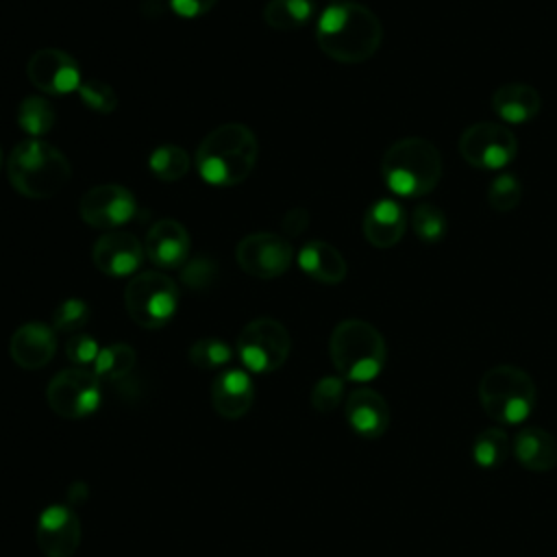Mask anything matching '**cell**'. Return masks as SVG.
I'll return each mask as SVG.
<instances>
[{
	"instance_id": "cell-1",
	"label": "cell",
	"mask_w": 557,
	"mask_h": 557,
	"mask_svg": "<svg viewBox=\"0 0 557 557\" xmlns=\"http://www.w3.org/2000/svg\"><path fill=\"white\" fill-rule=\"evenodd\" d=\"M315 41L329 59L355 65L374 57L383 41V26L366 4L339 0L320 13Z\"/></svg>"
},
{
	"instance_id": "cell-2",
	"label": "cell",
	"mask_w": 557,
	"mask_h": 557,
	"mask_svg": "<svg viewBox=\"0 0 557 557\" xmlns=\"http://www.w3.org/2000/svg\"><path fill=\"white\" fill-rule=\"evenodd\" d=\"M259 141L255 133L237 122L222 124L205 135L196 150V170L213 187L244 183L257 165Z\"/></svg>"
},
{
	"instance_id": "cell-3",
	"label": "cell",
	"mask_w": 557,
	"mask_h": 557,
	"mask_svg": "<svg viewBox=\"0 0 557 557\" xmlns=\"http://www.w3.org/2000/svg\"><path fill=\"white\" fill-rule=\"evenodd\" d=\"M442 165V154L433 141L424 137H403L385 150L381 176L392 194L422 198L437 187Z\"/></svg>"
},
{
	"instance_id": "cell-4",
	"label": "cell",
	"mask_w": 557,
	"mask_h": 557,
	"mask_svg": "<svg viewBox=\"0 0 557 557\" xmlns=\"http://www.w3.org/2000/svg\"><path fill=\"white\" fill-rule=\"evenodd\" d=\"M7 174L13 189L26 198L44 200L59 194L72 176L67 157L44 139L20 141L9 159Z\"/></svg>"
},
{
	"instance_id": "cell-5",
	"label": "cell",
	"mask_w": 557,
	"mask_h": 557,
	"mask_svg": "<svg viewBox=\"0 0 557 557\" xmlns=\"http://www.w3.org/2000/svg\"><path fill=\"white\" fill-rule=\"evenodd\" d=\"M329 355L344 381L368 383L374 381L387 359V346L376 326L366 320H342L329 339Z\"/></svg>"
},
{
	"instance_id": "cell-6",
	"label": "cell",
	"mask_w": 557,
	"mask_h": 557,
	"mask_svg": "<svg viewBox=\"0 0 557 557\" xmlns=\"http://www.w3.org/2000/svg\"><path fill=\"white\" fill-rule=\"evenodd\" d=\"M535 396L533 379L518 366H494L479 381L483 411L503 426L524 422L535 409Z\"/></svg>"
},
{
	"instance_id": "cell-7",
	"label": "cell",
	"mask_w": 557,
	"mask_h": 557,
	"mask_svg": "<svg viewBox=\"0 0 557 557\" xmlns=\"http://www.w3.org/2000/svg\"><path fill=\"white\" fill-rule=\"evenodd\" d=\"M124 305L135 324L154 331L174 318L178 307V287L163 272H137L124 289Z\"/></svg>"
},
{
	"instance_id": "cell-8",
	"label": "cell",
	"mask_w": 557,
	"mask_h": 557,
	"mask_svg": "<svg viewBox=\"0 0 557 557\" xmlns=\"http://www.w3.org/2000/svg\"><path fill=\"white\" fill-rule=\"evenodd\" d=\"M292 339L287 329L274 318L250 320L237 335L235 352L244 368L255 374L278 370L289 357Z\"/></svg>"
},
{
	"instance_id": "cell-9",
	"label": "cell",
	"mask_w": 557,
	"mask_h": 557,
	"mask_svg": "<svg viewBox=\"0 0 557 557\" xmlns=\"http://www.w3.org/2000/svg\"><path fill=\"white\" fill-rule=\"evenodd\" d=\"M50 409L65 420H83L98 411L102 400L100 379L87 368H65L52 376L46 389Z\"/></svg>"
},
{
	"instance_id": "cell-10",
	"label": "cell",
	"mask_w": 557,
	"mask_h": 557,
	"mask_svg": "<svg viewBox=\"0 0 557 557\" xmlns=\"http://www.w3.org/2000/svg\"><path fill=\"white\" fill-rule=\"evenodd\" d=\"M518 139L500 122H476L459 137L461 159L479 170H503L516 159Z\"/></svg>"
},
{
	"instance_id": "cell-11",
	"label": "cell",
	"mask_w": 557,
	"mask_h": 557,
	"mask_svg": "<svg viewBox=\"0 0 557 557\" xmlns=\"http://www.w3.org/2000/svg\"><path fill=\"white\" fill-rule=\"evenodd\" d=\"M239 268L255 278H276L285 274L294 259V248L287 237L276 233H250L235 248Z\"/></svg>"
},
{
	"instance_id": "cell-12",
	"label": "cell",
	"mask_w": 557,
	"mask_h": 557,
	"mask_svg": "<svg viewBox=\"0 0 557 557\" xmlns=\"http://www.w3.org/2000/svg\"><path fill=\"white\" fill-rule=\"evenodd\" d=\"M137 211L131 189L117 183H104L87 189L78 202V213L85 224L100 231H115L133 220Z\"/></svg>"
},
{
	"instance_id": "cell-13",
	"label": "cell",
	"mask_w": 557,
	"mask_h": 557,
	"mask_svg": "<svg viewBox=\"0 0 557 557\" xmlns=\"http://www.w3.org/2000/svg\"><path fill=\"white\" fill-rule=\"evenodd\" d=\"M28 81L48 96H65L78 91L83 78L78 63L59 48H39L26 63Z\"/></svg>"
},
{
	"instance_id": "cell-14",
	"label": "cell",
	"mask_w": 557,
	"mask_h": 557,
	"mask_svg": "<svg viewBox=\"0 0 557 557\" xmlns=\"http://www.w3.org/2000/svg\"><path fill=\"white\" fill-rule=\"evenodd\" d=\"M35 540L46 557H72L81 544V520L72 507L52 503L37 518Z\"/></svg>"
},
{
	"instance_id": "cell-15",
	"label": "cell",
	"mask_w": 557,
	"mask_h": 557,
	"mask_svg": "<svg viewBox=\"0 0 557 557\" xmlns=\"http://www.w3.org/2000/svg\"><path fill=\"white\" fill-rule=\"evenodd\" d=\"M146 252L139 239L126 231H107L91 248L94 265L107 276H135Z\"/></svg>"
},
{
	"instance_id": "cell-16",
	"label": "cell",
	"mask_w": 557,
	"mask_h": 557,
	"mask_svg": "<svg viewBox=\"0 0 557 557\" xmlns=\"http://www.w3.org/2000/svg\"><path fill=\"white\" fill-rule=\"evenodd\" d=\"M189 248H191V242H189L187 228L172 218L157 220L148 228L146 242H144V252L148 261L159 270L183 268L187 263Z\"/></svg>"
},
{
	"instance_id": "cell-17",
	"label": "cell",
	"mask_w": 557,
	"mask_h": 557,
	"mask_svg": "<svg viewBox=\"0 0 557 557\" xmlns=\"http://www.w3.org/2000/svg\"><path fill=\"white\" fill-rule=\"evenodd\" d=\"M344 413L352 433L363 440H379L387 433L389 405L379 392L370 387L352 389L344 403Z\"/></svg>"
},
{
	"instance_id": "cell-18",
	"label": "cell",
	"mask_w": 557,
	"mask_h": 557,
	"mask_svg": "<svg viewBox=\"0 0 557 557\" xmlns=\"http://www.w3.org/2000/svg\"><path fill=\"white\" fill-rule=\"evenodd\" d=\"M57 352V331L44 322H26L9 339L11 359L24 370H39Z\"/></svg>"
},
{
	"instance_id": "cell-19",
	"label": "cell",
	"mask_w": 557,
	"mask_h": 557,
	"mask_svg": "<svg viewBox=\"0 0 557 557\" xmlns=\"http://www.w3.org/2000/svg\"><path fill=\"white\" fill-rule=\"evenodd\" d=\"M255 400V385L246 370L228 368L220 372L211 385V405L218 416L237 420L248 413Z\"/></svg>"
},
{
	"instance_id": "cell-20",
	"label": "cell",
	"mask_w": 557,
	"mask_h": 557,
	"mask_svg": "<svg viewBox=\"0 0 557 557\" xmlns=\"http://www.w3.org/2000/svg\"><path fill=\"white\" fill-rule=\"evenodd\" d=\"M361 228L374 248H392L407 231V213L394 198H379L366 209Z\"/></svg>"
},
{
	"instance_id": "cell-21",
	"label": "cell",
	"mask_w": 557,
	"mask_h": 557,
	"mask_svg": "<svg viewBox=\"0 0 557 557\" xmlns=\"http://www.w3.org/2000/svg\"><path fill=\"white\" fill-rule=\"evenodd\" d=\"M516 461L531 472H548L557 466V440L540 426H524L511 442Z\"/></svg>"
},
{
	"instance_id": "cell-22",
	"label": "cell",
	"mask_w": 557,
	"mask_h": 557,
	"mask_svg": "<svg viewBox=\"0 0 557 557\" xmlns=\"http://www.w3.org/2000/svg\"><path fill=\"white\" fill-rule=\"evenodd\" d=\"M542 109V98L527 83H505L492 94V111L505 124L531 122Z\"/></svg>"
},
{
	"instance_id": "cell-23",
	"label": "cell",
	"mask_w": 557,
	"mask_h": 557,
	"mask_svg": "<svg viewBox=\"0 0 557 557\" xmlns=\"http://www.w3.org/2000/svg\"><path fill=\"white\" fill-rule=\"evenodd\" d=\"M298 265L300 270L318 281V283H324V285H337L346 278V272H348V265H346V259L342 257V252L331 246L329 242H320V239H313V242H307L300 250H298Z\"/></svg>"
},
{
	"instance_id": "cell-24",
	"label": "cell",
	"mask_w": 557,
	"mask_h": 557,
	"mask_svg": "<svg viewBox=\"0 0 557 557\" xmlns=\"http://www.w3.org/2000/svg\"><path fill=\"white\" fill-rule=\"evenodd\" d=\"M470 453L479 468L483 470L500 468L511 453V442L507 431L500 426H487L479 431V435L472 440Z\"/></svg>"
},
{
	"instance_id": "cell-25",
	"label": "cell",
	"mask_w": 557,
	"mask_h": 557,
	"mask_svg": "<svg viewBox=\"0 0 557 557\" xmlns=\"http://www.w3.org/2000/svg\"><path fill=\"white\" fill-rule=\"evenodd\" d=\"M313 0H270L263 9V22L274 30H298L313 17Z\"/></svg>"
},
{
	"instance_id": "cell-26",
	"label": "cell",
	"mask_w": 557,
	"mask_h": 557,
	"mask_svg": "<svg viewBox=\"0 0 557 557\" xmlns=\"http://www.w3.org/2000/svg\"><path fill=\"white\" fill-rule=\"evenodd\" d=\"M135 350L128 344H109L104 348H100L91 370L100 381H120L126 374H131V370L135 368Z\"/></svg>"
},
{
	"instance_id": "cell-27",
	"label": "cell",
	"mask_w": 557,
	"mask_h": 557,
	"mask_svg": "<svg viewBox=\"0 0 557 557\" xmlns=\"http://www.w3.org/2000/svg\"><path fill=\"white\" fill-rule=\"evenodd\" d=\"M17 124L30 139H41L54 126V109L44 96H26L17 107Z\"/></svg>"
},
{
	"instance_id": "cell-28",
	"label": "cell",
	"mask_w": 557,
	"mask_h": 557,
	"mask_svg": "<svg viewBox=\"0 0 557 557\" xmlns=\"http://www.w3.org/2000/svg\"><path fill=\"white\" fill-rule=\"evenodd\" d=\"M148 168L150 172L163 181V183H174L183 178L189 170V154L174 144H163L157 146L150 157H148Z\"/></svg>"
},
{
	"instance_id": "cell-29",
	"label": "cell",
	"mask_w": 557,
	"mask_h": 557,
	"mask_svg": "<svg viewBox=\"0 0 557 557\" xmlns=\"http://www.w3.org/2000/svg\"><path fill=\"white\" fill-rule=\"evenodd\" d=\"M409 224H411V231L416 233V237L426 244H435V242L444 239V235L448 231L446 213L433 202L416 205V209L411 211Z\"/></svg>"
},
{
	"instance_id": "cell-30",
	"label": "cell",
	"mask_w": 557,
	"mask_h": 557,
	"mask_svg": "<svg viewBox=\"0 0 557 557\" xmlns=\"http://www.w3.org/2000/svg\"><path fill=\"white\" fill-rule=\"evenodd\" d=\"M233 359V348L220 337H202L196 339L189 348V361L202 370L224 368Z\"/></svg>"
},
{
	"instance_id": "cell-31",
	"label": "cell",
	"mask_w": 557,
	"mask_h": 557,
	"mask_svg": "<svg viewBox=\"0 0 557 557\" xmlns=\"http://www.w3.org/2000/svg\"><path fill=\"white\" fill-rule=\"evenodd\" d=\"M485 198H487V205H490L494 211H498V213L511 211V209H516V207L520 205V200H522V185H520V181H518L513 174L503 172V174H498V176L490 183Z\"/></svg>"
},
{
	"instance_id": "cell-32",
	"label": "cell",
	"mask_w": 557,
	"mask_h": 557,
	"mask_svg": "<svg viewBox=\"0 0 557 557\" xmlns=\"http://www.w3.org/2000/svg\"><path fill=\"white\" fill-rule=\"evenodd\" d=\"M89 322V307L81 298L63 300L52 313V329L61 333H81V329Z\"/></svg>"
},
{
	"instance_id": "cell-33",
	"label": "cell",
	"mask_w": 557,
	"mask_h": 557,
	"mask_svg": "<svg viewBox=\"0 0 557 557\" xmlns=\"http://www.w3.org/2000/svg\"><path fill=\"white\" fill-rule=\"evenodd\" d=\"M78 96L81 100L96 113L100 115H109L115 111L117 107V96L113 91L111 85H107L104 81L100 78H89V81H83L81 87H78Z\"/></svg>"
},
{
	"instance_id": "cell-34",
	"label": "cell",
	"mask_w": 557,
	"mask_h": 557,
	"mask_svg": "<svg viewBox=\"0 0 557 557\" xmlns=\"http://www.w3.org/2000/svg\"><path fill=\"white\" fill-rule=\"evenodd\" d=\"M344 400V379L322 376L311 389V407L320 413L335 411Z\"/></svg>"
},
{
	"instance_id": "cell-35",
	"label": "cell",
	"mask_w": 557,
	"mask_h": 557,
	"mask_svg": "<svg viewBox=\"0 0 557 557\" xmlns=\"http://www.w3.org/2000/svg\"><path fill=\"white\" fill-rule=\"evenodd\" d=\"M181 278L189 289H209L218 278V265L209 257H196L183 265Z\"/></svg>"
},
{
	"instance_id": "cell-36",
	"label": "cell",
	"mask_w": 557,
	"mask_h": 557,
	"mask_svg": "<svg viewBox=\"0 0 557 557\" xmlns=\"http://www.w3.org/2000/svg\"><path fill=\"white\" fill-rule=\"evenodd\" d=\"M100 352V346L98 342L87 335V333H74L67 344H65V355L67 359L78 366V368H87V366H94L96 357Z\"/></svg>"
},
{
	"instance_id": "cell-37",
	"label": "cell",
	"mask_w": 557,
	"mask_h": 557,
	"mask_svg": "<svg viewBox=\"0 0 557 557\" xmlns=\"http://www.w3.org/2000/svg\"><path fill=\"white\" fill-rule=\"evenodd\" d=\"M168 2L176 15L194 20V17L207 15L215 7L218 0H168Z\"/></svg>"
},
{
	"instance_id": "cell-38",
	"label": "cell",
	"mask_w": 557,
	"mask_h": 557,
	"mask_svg": "<svg viewBox=\"0 0 557 557\" xmlns=\"http://www.w3.org/2000/svg\"><path fill=\"white\" fill-rule=\"evenodd\" d=\"M307 226H309V213H307V209H302V207L289 209V211L283 215V222H281L283 235H289V237H298Z\"/></svg>"
},
{
	"instance_id": "cell-39",
	"label": "cell",
	"mask_w": 557,
	"mask_h": 557,
	"mask_svg": "<svg viewBox=\"0 0 557 557\" xmlns=\"http://www.w3.org/2000/svg\"><path fill=\"white\" fill-rule=\"evenodd\" d=\"M0 168H2V152H0Z\"/></svg>"
},
{
	"instance_id": "cell-40",
	"label": "cell",
	"mask_w": 557,
	"mask_h": 557,
	"mask_svg": "<svg viewBox=\"0 0 557 557\" xmlns=\"http://www.w3.org/2000/svg\"><path fill=\"white\" fill-rule=\"evenodd\" d=\"M333 2H339V0H333Z\"/></svg>"
}]
</instances>
